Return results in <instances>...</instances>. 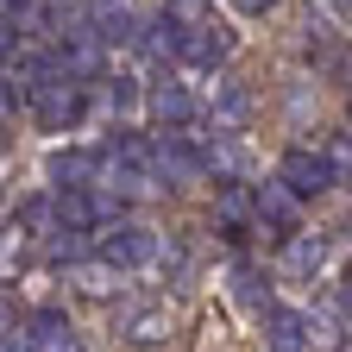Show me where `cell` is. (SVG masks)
I'll use <instances>...</instances> for the list:
<instances>
[{"label": "cell", "mask_w": 352, "mask_h": 352, "mask_svg": "<svg viewBox=\"0 0 352 352\" xmlns=\"http://www.w3.org/2000/svg\"><path fill=\"white\" fill-rule=\"evenodd\" d=\"M107 264H145L151 258V233L145 227H120V239H101Z\"/></svg>", "instance_id": "cell-1"}, {"label": "cell", "mask_w": 352, "mask_h": 352, "mask_svg": "<svg viewBox=\"0 0 352 352\" xmlns=\"http://www.w3.org/2000/svg\"><path fill=\"white\" fill-rule=\"evenodd\" d=\"M126 340L132 346H164L170 340V315H164V308H139V315L126 321Z\"/></svg>", "instance_id": "cell-2"}, {"label": "cell", "mask_w": 352, "mask_h": 352, "mask_svg": "<svg viewBox=\"0 0 352 352\" xmlns=\"http://www.w3.org/2000/svg\"><path fill=\"white\" fill-rule=\"evenodd\" d=\"M283 183H289L296 195H308V189H321V183H327V164H321V157L308 164L302 151H289V157H283Z\"/></svg>", "instance_id": "cell-3"}, {"label": "cell", "mask_w": 352, "mask_h": 352, "mask_svg": "<svg viewBox=\"0 0 352 352\" xmlns=\"http://www.w3.org/2000/svg\"><path fill=\"white\" fill-rule=\"evenodd\" d=\"M271 352H302V315H289V308L271 315Z\"/></svg>", "instance_id": "cell-4"}, {"label": "cell", "mask_w": 352, "mask_h": 352, "mask_svg": "<svg viewBox=\"0 0 352 352\" xmlns=\"http://www.w3.org/2000/svg\"><path fill=\"white\" fill-rule=\"evenodd\" d=\"M289 264H302V271H308V264H321V239H296L289 245Z\"/></svg>", "instance_id": "cell-5"}, {"label": "cell", "mask_w": 352, "mask_h": 352, "mask_svg": "<svg viewBox=\"0 0 352 352\" xmlns=\"http://www.w3.org/2000/svg\"><path fill=\"white\" fill-rule=\"evenodd\" d=\"M340 315H352V277L340 283Z\"/></svg>", "instance_id": "cell-6"}]
</instances>
